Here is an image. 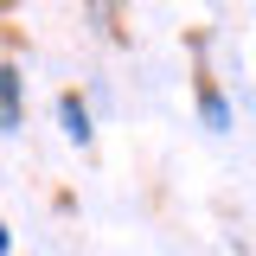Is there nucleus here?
<instances>
[{
  "label": "nucleus",
  "mask_w": 256,
  "mask_h": 256,
  "mask_svg": "<svg viewBox=\"0 0 256 256\" xmlns=\"http://www.w3.org/2000/svg\"><path fill=\"white\" fill-rule=\"evenodd\" d=\"M192 58H198V70H192V90H198V116H205V128H230V102H224L218 77L205 70V38H192Z\"/></svg>",
  "instance_id": "f257e3e1"
},
{
  "label": "nucleus",
  "mask_w": 256,
  "mask_h": 256,
  "mask_svg": "<svg viewBox=\"0 0 256 256\" xmlns=\"http://www.w3.org/2000/svg\"><path fill=\"white\" fill-rule=\"evenodd\" d=\"M58 122H64V134H70L77 148H90L96 128H90V109H84V96H77V90H64V96H58Z\"/></svg>",
  "instance_id": "f03ea898"
},
{
  "label": "nucleus",
  "mask_w": 256,
  "mask_h": 256,
  "mask_svg": "<svg viewBox=\"0 0 256 256\" xmlns=\"http://www.w3.org/2000/svg\"><path fill=\"white\" fill-rule=\"evenodd\" d=\"M0 128L6 134L20 128V70L13 64H0Z\"/></svg>",
  "instance_id": "7ed1b4c3"
},
{
  "label": "nucleus",
  "mask_w": 256,
  "mask_h": 256,
  "mask_svg": "<svg viewBox=\"0 0 256 256\" xmlns=\"http://www.w3.org/2000/svg\"><path fill=\"white\" fill-rule=\"evenodd\" d=\"M90 6H96V20H102V32H109V38L122 45V38H128V26H122V6H116V0H90Z\"/></svg>",
  "instance_id": "20e7f679"
},
{
  "label": "nucleus",
  "mask_w": 256,
  "mask_h": 256,
  "mask_svg": "<svg viewBox=\"0 0 256 256\" xmlns=\"http://www.w3.org/2000/svg\"><path fill=\"white\" fill-rule=\"evenodd\" d=\"M0 256H6V224H0Z\"/></svg>",
  "instance_id": "39448f33"
}]
</instances>
